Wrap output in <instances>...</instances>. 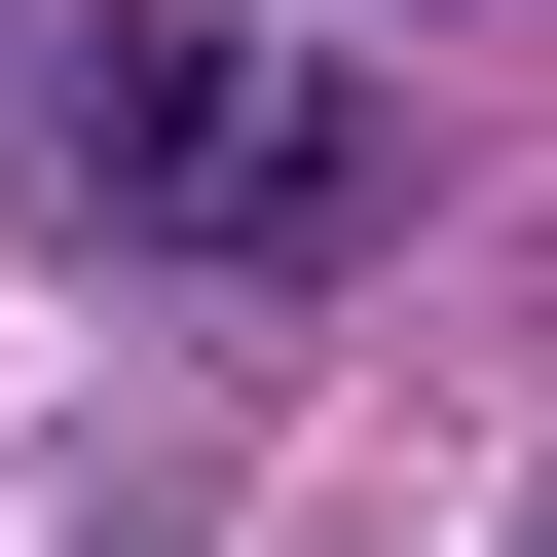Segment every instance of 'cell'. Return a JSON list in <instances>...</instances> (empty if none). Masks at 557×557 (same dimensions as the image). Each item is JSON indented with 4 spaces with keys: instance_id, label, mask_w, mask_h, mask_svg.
<instances>
[{
    "instance_id": "obj_1",
    "label": "cell",
    "mask_w": 557,
    "mask_h": 557,
    "mask_svg": "<svg viewBox=\"0 0 557 557\" xmlns=\"http://www.w3.org/2000/svg\"><path fill=\"white\" fill-rule=\"evenodd\" d=\"M38 149H75V223H149V260H372V75H298L260 0H75L38 38Z\"/></svg>"
}]
</instances>
